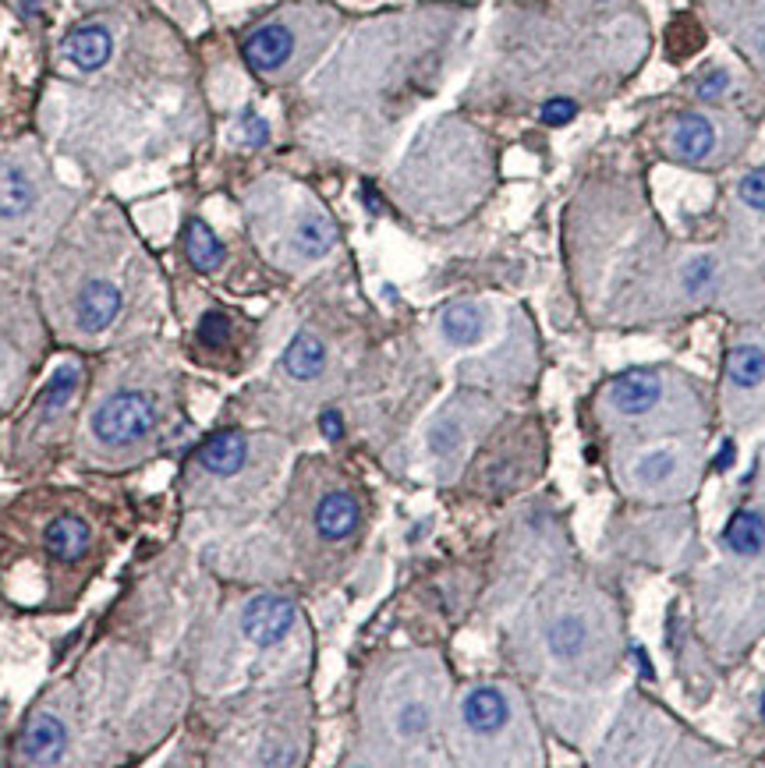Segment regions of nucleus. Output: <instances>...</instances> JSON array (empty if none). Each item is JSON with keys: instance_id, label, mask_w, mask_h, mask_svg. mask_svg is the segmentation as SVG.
Returning <instances> with one entry per match:
<instances>
[{"instance_id": "f257e3e1", "label": "nucleus", "mask_w": 765, "mask_h": 768, "mask_svg": "<svg viewBox=\"0 0 765 768\" xmlns=\"http://www.w3.org/2000/svg\"><path fill=\"white\" fill-rule=\"evenodd\" d=\"M156 404L139 389H120L92 411V436L106 447H136L156 428Z\"/></svg>"}, {"instance_id": "f03ea898", "label": "nucleus", "mask_w": 765, "mask_h": 768, "mask_svg": "<svg viewBox=\"0 0 765 768\" xmlns=\"http://www.w3.org/2000/svg\"><path fill=\"white\" fill-rule=\"evenodd\" d=\"M602 408L613 422L638 425L652 422L655 414H666V380L655 369H630L607 386L602 394Z\"/></svg>"}, {"instance_id": "7ed1b4c3", "label": "nucleus", "mask_w": 765, "mask_h": 768, "mask_svg": "<svg viewBox=\"0 0 765 768\" xmlns=\"http://www.w3.org/2000/svg\"><path fill=\"white\" fill-rule=\"evenodd\" d=\"M543 641H546V652L553 655L557 663H563V666L585 663L596 649V624H592V616L582 610H560L549 616Z\"/></svg>"}, {"instance_id": "20e7f679", "label": "nucleus", "mask_w": 765, "mask_h": 768, "mask_svg": "<svg viewBox=\"0 0 765 768\" xmlns=\"http://www.w3.org/2000/svg\"><path fill=\"white\" fill-rule=\"evenodd\" d=\"M510 722H514V705H510L507 691H500V687L482 683L464 694V702H461L464 733H472L475 740H493V737L507 733Z\"/></svg>"}, {"instance_id": "39448f33", "label": "nucleus", "mask_w": 765, "mask_h": 768, "mask_svg": "<svg viewBox=\"0 0 765 768\" xmlns=\"http://www.w3.org/2000/svg\"><path fill=\"white\" fill-rule=\"evenodd\" d=\"M294 602L284 599V596H255L248 599L245 613H241V630H245V638L255 644V649H273L280 644L294 627Z\"/></svg>"}, {"instance_id": "423d86ee", "label": "nucleus", "mask_w": 765, "mask_h": 768, "mask_svg": "<svg viewBox=\"0 0 765 768\" xmlns=\"http://www.w3.org/2000/svg\"><path fill=\"white\" fill-rule=\"evenodd\" d=\"M241 53H245V61H248L252 72L273 75V72H280V67L291 61V53H294V33L288 29V25H280V22L259 25L255 33H248V39H245V47H241Z\"/></svg>"}, {"instance_id": "0eeeda50", "label": "nucleus", "mask_w": 765, "mask_h": 768, "mask_svg": "<svg viewBox=\"0 0 765 768\" xmlns=\"http://www.w3.org/2000/svg\"><path fill=\"white\" fill-rule=\"evenodd\" d=\"M316 532L327 538V542H344L352 538L361 524V507L347 489H327L319 496V503L313 510Z\"/></svg>"}, {"instance_id": "6e6552de", "label": "nucleus", "mask_w": 765, "mask_h": 768, "mask_svg": "<svg viewBox=\"0 0 765 768\" xmlns=\"http://www.w3.org/2000/svg\"><path fill=\"white\" fill-rule=\"evenodd\" d=\"M680 453L670 450V447H660V450H649L635 457V464H630V485H635L638 492L646 496H666L677 489L680 482Z\"/></svg>"}, {"instance_id": "1a4fd4ad", "label": "nucleus", "mask_w": 765, "mask_h": 768, "mask_svg": "<svg viewBox=\"0 0 765 768\" xmlns=\"http://www.w3.org/2000/svg\"><path fill=\"white\" fill-rule=\"evenodd\" d=\"M64 747H68V730L58 716H33L22 733V758L29 765H53L61 761Z\"/></svg>"}, {"instance_id": "9d476101", "label": "nucleus", "mask_w": 765, "mask_h": 768, "mask_svg": "<svg viewBox=\"0 0 765 768\" xmlns=\"http://www.w3.org/2000/svg\"><path fill=\"white\" fill-rule=\"evenodd\" d=\"M114 53V36L106 25H78L75 33L64 39V57H68L78 72H100Z\"/></svg>"}, {"instance_id": "9b49d317", "label": "nucleus", "mask_w": 765, "mask_h": 768, "mask_svg": "<svg viewBox=\"0 0 765 768\" xmlns=\"http://www.w3.org/2000/svg\"><path fill=\"white\" fill-rule=\"evenodd\" d=\"M436 722V697L425 691H405L391 708V730L397 740H422Z\"/></svg>"}, {"instance_id": "f8f14e48", "label": "nucleus", "mask_w": 765, "mask_h": 768, "mask_svg": "<svg viewBox=\"0 0 765 768\" xmlns=\"http://www.w3.org/2000/svg\"><path fill=\"white\" fill-rule=\"evenodd\" d=\"M120 312V291L106 280H92V284L82 287L75 305V319L86 333H100L106 330Z\"/></svg>"}, {"instance_id": "ddd939ff", "label": "nucleus", "mask_w": 765, "mask_h": 768, "mask_svg": "<svg viewBox=\"0 0 765 768\" xmlns=\"http://www.w3.org/2000/svg\"><path fill=\"white\" fill-rule=\"evenodd\" d=\"M245 461H248V443L241 433H217L199 447V464H203L209 475L231 478L245 468Z\"/></svg>"}, {"instance_id": "4468645a", "label": "nucleus", "mask_w": 765, "mask_h": 768, "mask_svg": "<svg viewBox=\"0 0 765 768\" xmlns=\"http://www.w3.org/2000/svg\"><path fill=\"white\" fill-rule=\"evenodd\" d=\"M670 142H674V153L680 159H688V164H698V159H705L713 153L716 145V128L713 120L702 117V114H684L677 125H674V135H670Z\"/></svg>"}, {"instance_id": "2eb2a0df", "label": "nucleus", "mask_w": 765, "mask_h": 768, "mask_svg": "<svg viewBox=\"0 0 765 768\" xmlns=\"http://www.w3.org/2000/svg\"><path fill=\"white\" fill-rule=\"evenodd\" d=\"M36 206V184L22 167L0 159V220H18Z\"/></svg>"}, {"instance_id": "dca6fc26", "label": "nucleus", "mask_w": 765, "mask_h": 768, "mask_svg": "<svg viewBox=\"0 0 765 768\" xmlns=\"http://www.w3.org/2000/svg\"><path fill=\"white\" fill-rule=\"evenodd\" d=\"M439 330L454 347H472L486 336V312L472 302H454L443 308L439 316Z\"/></svg>"}, {"instance_id": "f3484780", "label": "nucleus", "mask_w": 765, "mask_h": 768, "mask_svg": "<svg viewBox=\"0 0 765 768\" xmlns=\"http://www.w3.org/2000/svg\"><path fill=\"white\" fill-rule=\"evenodd\" d=\"M43 542H47V552H50L53 560L72 563V560L86 556V552H89L92 532H89V524L82 517H58L47 528Z\"/></svg>"}, {"instance_id": "a211bd4d", "label": "nucleus", "mask_w": 765, "mask_h": 768, "mask_svg": "<svg viewBox=\"0 0 765 768\" xmlns=\"http://www.w3.org/2000/svg\"><path fill=\"white\" fill-rule=\"evenodd\" d=\"M284 369L291 380H316L327 369V344L316 333L302 330L284 351Z\"/></svg>"}, {"instance_id": "6ab92c4d", "label": "nucleus", "mask_w": 765, "mask_h": 768, "mask_svg": "<svg viewBox=\"0 0 765 768\" xmlns=\"http://www.w3.org/2000/svg\"><path fill=\"white\" fill-rule=\"evenodd\" d=\"M723 542L737 556H758V552H765V517L758 510H737L723 528Z\"/></svg>"}, {"instance_id": "aec40b11", "label": "nucleus", "mask_w": 765, "mask_h": 768, "mask_svg": "<svg viewBox=\"0 0 765 768\" xmlns=\"http://www.w3.org/2000/svg\"><path fill=\"white\" fill-rule=\"evenodd\" d=\"M184 255L199 273H213L224 263V245L220 238L209 231L206 220H188L184 227Z\"/></svg>"}, {"instance_id": "412c9836", "label": "nucleus", "mask_w": 765, "mask_h": 768, "mask_svg": "<svg viewBox=\"0 0 765 768\" xmlns=\"http://www.w3.org/2000/svg\"><path fill=\"white\" fill-rule=\"evenodd\" d=\"M337 245V231L323 213H308L294 231V248H298L305 259H323V255Z\"/></svg>"}, {"instance_id": "4be33fe9", "label": "nucleus", "mask_w": 765, "mask_h": 768, "mask_svg": "<svg viewBox=\"0 0 765 768\" xmlns=\"http://www.w3.org/2000/svg\"><path fill=\"white\" fill-rule=\"evenodd\" d=\"M727 375H730L734 386L755 389L765 380V351L762 347H751V344L734 347L730 358H727Z\"/></svg>"}, {"instance_id": "5701e85b", "label": "nucleus", "mask_w": 765, "mask_h": 768, "mask_svg": "<svg viewBox=\"0 0 765 768\" xmlns=\"http://www.w3.org/2000/svg\"><path fill=\"white\" fill-rule=\"evenodd\" d=\"M75 386H78V369L61 366L58 372L50 375V386L43 389V397H39V408L53 411V408H61V404H68L72 394H75Z\"/></svg>"}, {"instance_id": "b1692460", "label": "nucleus", "mask_w": 765, "mask_h": 768, "mask_svg": "<svg viewBox=\"0 0 765 768\" xmlns=\"http://www.w3.org/2000/svg\"><path fill=\"white\" fill-rule=\"evenodd\" d=\"M199 344L209 347V351H217L220 344H227V336H231V319H227L224 312H206L203 319H199Z\"/></svg>"}, {"instance_id": "393cba45", "label": "nucleus", "mask_w": 765, "mask_h": 768, "mask_svg": "<svg viewBox=\"0 0 765 768\" xmlns=\"http://www.w3.org/2000/svg\"><path fill=\"white\" fill-rule=\"evenodd\" d=\"M574 114H578V103L568 100V97H553V100H546V103H543V111H539L543 125H549V128H563V125H571Z\"/></svg>"}, {"instance_id": "a878e982", "label": "nucleus", "mask_w": 765, "mask_h": 768, "mask_svg": "<svg viewBox=\"0 0 765 768\" xmlns=\"http://www.w3.org/2000/svg\"><path fill=\"white\" fill-rule=\"evenodd\" d=\"M737 195H741V202H748L751 209L765 213V167L744 174L741 184H737Z\"/></svg>"}, {"instance_id": "bb28decb", "label": "nucleus", "mask_w": 765, "mask_h": 768, "mask_svg": "<svg viewBox=\"0 0 765 768\" xmlns=\"http://www.w3.org/2000/svg\"><path fill=\"white\" fill-rule=\"evenodd\" d=\"M709 280H713V259H694L688 266V273H684V291L688 294H698Z\"/></svg>"}, {"instance_id": "cd10ccee", "label": "nucleus", "mask_w": 765, "mask_h": 768, "mask_svg": "<svg viewBox=\"0 0 765 768\" xmlns=\"http://www.w3.org/2000/svg\"><path fill=\"white\" fill-rule=\"evenodd\" d=\"M241 135H245L248 145H266L270 142V125L259 114H245L241 117Z\"/></svg>"}, {"instance_id": "c85d7f7f", "label": "nucleus", "mask_w": 765, "mask_h": 768, "mask_svg": "<svg viewBox=\"0 0 765 768\" xmlns=\"http://www.w3.org/2000/svg\"><path fill=\"white\" fill-rule=\"evenodd\" d=\"M727 86H730V75L723 72V67H716V72H709L702 82H698V97H702V100H719L723 92H727Z\"/></svg>"}, {"instance_id": "c756f323", "label": "nucleus", "mask_w": 765, "mask_h": 768, "mask_svg": "<svg viewBox=\"0 0 765 768\" xmlns=\"http://www.w3.org/2000/svg\"><path fill=\"white\" fill-rule=\"evenodd\" d=\"M319 428H323L327 439H341L344 436V422H341L337 411H323V418H319Z\"/></svg>"}, {"instance_id": "7c9ffc66", "label": "nucleus", "mask_w": 765, "mask_h": 768, "mask_svg": "<svg viewBox=\"0 0 765 768\" xmlns=\"http://www.w3.org/2000/svg\"><path fill=\"white\" fill-rule=\"evenodd\" d=\"M730 461H734V447L727 443V447H723V453H719V461H716V464H719V468H727Z\"/></svg>"}, {"instance_id": "2f4dec72", "label": "nucleus", "mask_w": 765, "mask_h": 768, "mask_svg": "<svg viewBox=\"0 0 765 768\" xmlns=\"http://www.w3.org/2000/svg\"><path fill=\"white\" fill-rule=\"evenodd\" d=\"M762 719H765V694H762Z\"/></svg>"}]
</instances>
